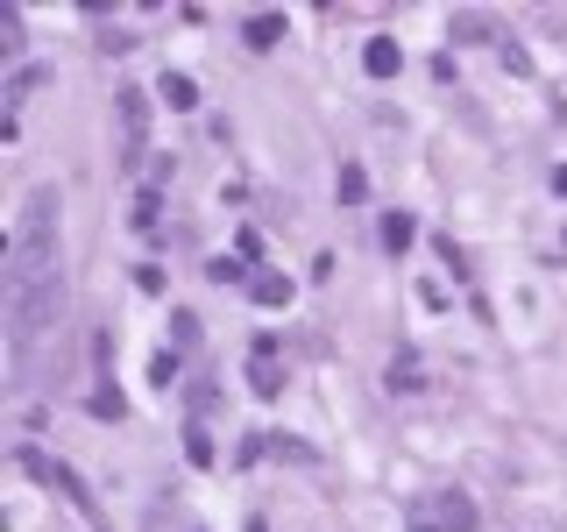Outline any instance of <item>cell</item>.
<instances>
[{
    "instance_id": "1",
    "label": "cell",
    "mask_w": 567,
    "mask_h": 532,
    "mask_svg": "<svg viewBox=\"0 0 567 532\" xmlns=\"http://www.w3.org/2000/svg\"><path fill=\"white\" fill-rule=\"evenodd\" d=\"M57 213H64L57 185H36L22 199V220H15V235H8V298L57 277Z\"/></svg>"
},
{
    "instance_id": "2",
    "label": "cell",
    "mask_w": 567,
    "mask_h": 532,
    "mask_svg": "<svg viewBox=\"0 0 567 532\" xmlns=\"http://www.w3.org/2000/svg\"><path fill=\"white\" fill-rule=\"evenodd\" d=\"M57 313H64V277H50V284H36V291H15V298H8V348L29 355Z\"/></svg>"
},
{
    "instance_id": "3",
    "label": "cell",
    "mask_w": 567,
    "mask_h": 532,
    "mask_svg": "<svg viewBox=\"0 0 567 532\" xmlns=\"http://www.w3.org/2000/svg\"><path fill=\"white\" fill-rule=\"evenodd\" d=\"M15 469H22V476H36V483H50V490H57V497H64L71 511H86V518L100 525V504H93V490H86V476H78L71 462H50V454H43V447H15Z\"/></svg>"
},
{
    "instance_id": "4",
    "label": "cell",
    "mask_w": 567,
    "mask_h": 532,
    "mask_svg": "<svg viewBox=\"0 0 567 532\" xmlns=\"http://www.w3.org/2000/svg\"><path fill=\"white\" fill-rule=\"evenodd\" d=\"M114 114H121V164L135 171L149 157V93L142 86H121L114 93Z\"/></svg>"
},
{
    "instance_id": "5",
    "label": "cell",
    "mask_w": 567,
    "mask_h": 532,
    "mask_svg": "<svg viewBox=\"0 0 567 532\" xmlns=\"http://www.w3.org/2000/svg\"><path fill=\"white\" fill-rule=\"evenodd\" d=\"M249 391H256V398H277V391H284V369H277V341H270V334L249 348Z\"/></svg>"
},
{
    "instance_id": "6",
    "label": "cell",
    "mask_w": 567,
    "mask_h": 532,
    "mask_svg": "<svg viewBox=\"0 0 567 532\" xmlns=\"http://www.w3.org/2000/svg\"><path fill=\"white\" fill-rule=\"evenodd\" d=\"M397 64H404V50L390 36H369L362 43V71H369V79H397Z\"/></svg>"
},
{
    "instance_id": "7",
    "label": "cell",
    "mask_w": 567,
    "mask_h": 532,
    "mask_svg": "<svg viewBox=\"0 0 567 532\" xmlns=\"http://www.w3.org/2000/svg\"><path fill=\"white\" fill-rule=\"evenodd\" d=\"M433 511H440V532H475V504H468L461 490H447V497H433Z\"/></svg>"
},
{
    "instance_id": "8",
    "label": "cell",
    "mask_w": 567,
    "mask_h": 532,
    "mask_svg": "<svg viewBox=\"0 0 567 532\" xmlns=\"http://www.w3.org/2000/svg\"><path fill=\"white\" fill-rule=\"evenodd\" d=\"M383 384H390V391H404V398H412V391H426V369H419V355H390Z\"/></svg>"
},
{
    "instance_id": "9",
    "label": "cell",
    "mask_w": 567,
    "mask_h": 532,
    "mask_svg": "<svg viewBox=\"0 0 567 532\" xmlns=\"http://www.w3.org/2000/svg\"><path fill=\"white\" fill-rule=\"evenodd\" d=\"M249 298H256V306H263V313H284V306H291V277H277V270H263V277L249 284Z\"/></svg>"
},
{
    "instance_id": "10",
    "label": "cell",
    "mask_w": 567,
    "mask_h": 532,
    "mask_svg": "<svg viewBox=\"0 0 567 532\" xmlns=\"http://www.w3.org/2000/svg\"><path fill=\"white\" fill-rule=\"evenodd\" d=\"M241 43H249V50H277L284 43V15H249V22H241Z\"/></svg>"
},
{
    "instance_id": "11",
    "label": "cell",
    "mask_w": 567,
    "mask_h": 532,
    "mask_svg": "<svg viewBox=\"0 0 567 532\" xmlns=\"http://www.w3.org/2000/svg\"><path fill=\"white\" fill-rule=\"evenodd\" d=\"M43 79H50L43 64H22V71H8V93H0V100H8V114H15V107H22V100H29V93H36Z\"/></svg>"
},
{
    "instance_id": "12",
    "label": "cell",
    "mask_w": 567,
    "mask_h": 532,
    "mask_svg": "<svg viewBox=\"0 0 567 532\" xmlns=\"http://www.w3.org/2000/svg\"><path fill=\"white\" fill-rule=\"evenodd\" d=\"M135 227H142V235H156V227H164V192H156V185H142L135 192V213H128Z\"/></svg>"
},
{
    "instance_id": "13",
    "label": "cell",
    "mask_w": 567,
    "mask_h": 532,
    "mask_svg": "<svg viewBox=\"0 0 567 532\" xmlns=\"http://www.w3.org/2000/svg\"><path fill=\"white\" fill-rule=\"evenodd\" d=\"M334 199H341V206H362V199H369V171H362V164H341V171H334Z\"/></svg>"
},
{
    "instance_id": "14",
    "label": "cell",
    "mask_w": 567,
    "mask_h": 532,
    "mask_svg": "<svg viewBox=\"0 0 567 532\" xmlns=\"http://www.w3.org/2000/svg\"><path fill=\"white\" fill-rule=\"evenodd\" d=\"M185 462H192V469H213V462H220V447H213V433H206L199 419L185 426Z\"/></svg>"
},
{
    "instance_id": "15",
    "label": "cell",
    "mask_w": 567,
    "mask_h": 532,
    "mask_svg": "<svg viewBox=\"0 0 567 532\" xmlns=\"http://www.w3.org/2000/svg\"><path fill=\"white\" fill-rule=\"evenodd\" d=\"M412 242H419V220L412 213H383V249L397 256V249H412Z\"/></svg>"
},
{
    "instance_id": "16",
    "label": "cell",
    "mask_w": 567,
    "mask_h": 532,
    "mask_svg": "<svg viewBox=\"0 0 567 532\" xmlns=\"http://www.w3.org/2000/svg\"><path fill=\"white\" fill-rule=\"evenodd\" d=\"M0 57L22 71V8H0Z\"/></svg>"
},
{
    "instance_id": "17",
    "label": "cell",
    "mask_w": 567,
    "mask_h": 532,
    "mask_svg": "<svg viewBox=\"0 0 567 532\" xmlns=\"http://www.w3.org/2000/svg\"><path fill=\"white\" fill-rule=\"evenodd\" d=\"M454 43H490V15H482V8H461V15H454Z\"/></svg>"
},
{
    "instance_id": "18",
    "label": "cell",
    "mask_w": 567,
    "mask_h": 532,
    "mask_svg": "<svg viewBox=\"0 0 567 532\" xmlns=\"http://www.w3.org/2000/svg\"><path fill=\"white\" fill-rule=\"evenodd\" d=\"M164 100H171L178 114H192V107H199V86L185 79V71H164Z\"/></svg>"
},
{
    "instance_id": "19",
    "label": "cell",
    "mask_w": 567,
    "mask_h": 532,
    "mask_svg": "<svg viewBox=\"0 0 567 532\" xmlns=\"http://www.w3.org/2000/svg\"><path fill=\"white\" fill-rule=\"evenodd\" d=\"M206 277H213V284H256L249 270H241V256H213V263H206Z\"/></svg>"
},
{
    "instance_id": "20",
    "label": "cell",
    "mask_w": 567,
    "mask_h": 532,
    "mask_svg": "<svg viewBox=\"0 0 567 532\" xmlns=\"http://www.w3.org/2000/svg\"><path fill=\"white\" fill-rule=\"evenodd\" d=\"M149 384H156V391H171V384H178V355H171V348L149 362Z\"/></svg>"
},
{
    "instance_id": "21",
    "label": "cell",
    "mask_w": 567,
    "mask_h": 532,
    "mask_svg": "<svg viewBox=\"0 0 567 532\" xmlns=\"http://www.w3.org/2000/svg\"><path fill=\"white\" fill-rule=\"evenodd\" d=\"M171 341L192 348V341H199V313H171Z\"/></svg>"
},
{
    "instance_id": "22",
    "label": "cell",
    "mask_w": 567,
    "mask_h": 532,
    "mask_svg": "<svg viewBox=\"0 0 567 532\" xmlns=\"http://www.w3.org/2000/svg\"><path fill=\"white\" fill-rule=\"evenodd\" d=\"M93 419H121V391H93Z\"/></svg>"
},
{
    "instance_id": "23",
    "label": "cell",
    "mask_w": 567,
    "mask_h": 532,
    "mask_svg": "<svg viewBox=\"0 0 567 532\" xmlns=\"http://www.w3.org/2000/svg\"><path fill=\"white\" fill-rule=\"evenodd\" d=\"M412 532H440V525H433V518H426V511H412Z\"/></svg>"
},
{
    "instance_id": "24",
    "label": "cell",
    "mask_w": 567,
    "mask_h": 532,
    "mask_svg": "<svg viewBox=\"0 0 567 532\" xmlns=\"http://www.w3.org/2000/svg\"><path fill=\"white\" fill-rule=\"evenodd\" d=\"M553 192H560V199H567V164H560V171H553Z\"/></svg>"
}]
</instances>
